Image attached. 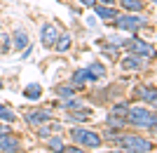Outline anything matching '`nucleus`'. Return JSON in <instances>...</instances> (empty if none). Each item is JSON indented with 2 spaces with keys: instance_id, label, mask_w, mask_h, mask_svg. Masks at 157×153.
Here are the masks:
<instances>
[{
  "instance_id": "25",
  "label": "nucleus",
  "mask_w": 157,
  "mask_h": 153,
  "mask_svg": "<svg viewBox=\"0 0 157 153\" xmlns=\"http://www.w3.org/2000/svg\"><path fill=\"white\" fill-rule=\"evenodd\" d=\"M63 106L66 108H80V101L73 99V97H66V99H63Z\"/></svg>"
},
{
  "instance_id": "17",
  "label": "nucleus",
  "mask_w": 157,
  "mask_h": 153,
  "mask_svg": "<svg viewBox=\"0 0 157 153\" xmlns=\"http://www.w3.org/2000/svg\"><path fill=\"white\" fill-rule=\"evenodd\" d=\"M136 92L143 101H148L150 106H155V87H138Z\"/></svg>"
},
{
  "instance_id": "33",
  "label": "nucleus",
  "mask_w": 157,
  "mask_h": 153,
  "mask_svg": "<svg viewBox=\"0 0 157 153\" xmlns=\"http://www.w3.org/2000/svg\"><path fill=\"white\" fill-rule=\"evenodd\" d=\"M110 153H120V151H110Z\"/></svg>"
},
{
  "instance_id": "4",
  "label": "nucleus",
  "mask_w": 157,
  "mask_h": 153,
  "mask_svg": "<svg viewBox=\"0 0 157 153\" xmlns=\"http://www.w3.org/2000/svg\"><path fill=\"white\" fill-rule=\"evenodd\" d=\"M120 146L124 148L127 153H148L152 148V144L143 137H136V134H124V137H120Z\"/></svg>"
},
{
  "instance_id": "16",
  "label": "nucleus",
  "mask_w": 157,
  "mask_h": 153,
  "mask_svg": "<svg viewBox=\"0 0 157 153\" xmlns=\"http://www.w3.org/2000/svg\"><path fill=\"white\" fill-rule=\"evenodd\" d=\"M24 97H26V99H40V97H42V87L31 83V85L24 87Z\"/></svg>"
},
{
  "instance_id": "20",
  "label": "nucleus",
  "mask_w": 157,
  "mask_h": 153,
  "mask_svg": "<svg viewBox=\"0 0 157 153\" xmlns=\"http://www.w3.org/2000/svg\"><path fill=\"white\" fill-rule=\"evenodd\" d=\"M0 120H5V123H14V120H17V113H14L12 108H7L5 104H0Z\"/></svg>"
},
{
  "instance_id": "24",
  "label": "nucleus",
  "mask_w": 157,
  "mask_h": 153,
  "mask_svg": "<svg viewBox=\"0 0 157 153\" xmlns=\"http://www.w3.org/2000/svg\"><path fill=\"white\" fill-rule=\"evenodd\" d=\"M87 68H89V71H92V73L96 75V78H103V75H105V66H101L98 61H94V64H89V66H87Z\"/></svg>"
},
{
  "instance_id": "10",
  "label": "nucleus",
  "mask_w": 157,
  "mask_h": 153,
  "mask_svg": "<svg viewBox=\"0 0 157 153\" xmlns=\"http://www.w3.org/2000/svg\"><path fill=\"white\" fill-rule=\"evenodd\" d=\"M122 68L124 71H143L145 68V64H143V59L141 57H136V54H127V57H122Z\"/></svg>"
},
{
  "instance_id": "12",
  "label": "nucleus",
  "mask_w": 157,
  "mask_h": 153,
  "mask_svg": "<svg viewBox=\"0 0 157 153\" xmlns=\"http://www.w3.org/2000/svg\"><path fill=\"white\" fill-rule=\"evenodd\" d=\"M10 38H12V47L17 50V52H19V50H24L26 45H31V38H28V33L24 31V28H17Z\"/></svg>"
},
{
  "instance_id": "29",
  "label": "nucleus",
  "mask_w": 157,
  "mask_h": 153,
  "mask_svg": "<svg viewBox=\"0 0 157 153\" xmlns=\"http://www.w3.org/2000/svg\"><path fill=\"white\" fill-rule=\"evenodd\" d=\"M78 2H80L82 7H89V10H92V7L96 5V0H78Z\"/></svg>"
},
{
  "instance_id": "26",
  "label": "nucleus",
  "mask_w": 157,
  "mask_h": 153,
  "mask_svg": "<svg viewBox=\"0 0 157 153\" xmlns=\"http://www.w3.org/2000/svg\"><path fill=\"white\" fill-rule=\"evenodd\" d=\"M103 57H108V59H115L117 57V47H103Z\"/></svg>"
},
{
  "instance_id": "19",
  "label": "nucleus",
  "mask_w": 157,
  "mask_h": 153,
  "mask_svg": "<svg viewBox=\"0 0 157 153\" xmlns=\"http://www.w3.org/2000/svg\"><path fill=\"white\" fill-rule=\"evenodd\" d=\"M12 50V38L5 28H0V52H10Z\"/></svg>"
},
{
  "instance_id": "18",
  "label": "nucleus",
  "mask_w": 157,
  "mask_h": 153,
  "mask_svg": "<svg viewBox=\"0 0 157 153\" xmlns=\"http://www.w3.org/2000/svg\"><path fill=\"white\" fill-rule=\"evenodd\" d=\"M127 111H129V104H115V106L110 108V115H113V118H122V120H124ZM124 123H127V120H124Z\"/></svg>"
},
{
  "instance_id": "14",
  "label": "nucleus",
  "mask_w": 157,
  "mask_h": 153,
  "mask_svg": "<svg viewBox=\"0 0 157 153\" xmlns=\"http://www.w3.org/2000/svg\"><path fill=\"white\" fill-rule=\"evenodd\" d=\"M66 118L71 120V123H87V120L92 118V111H87V108H75L71 113H66Z\"/></svg>"
},
{
  "instance_id": "31",
  "label": "nucleus",
  "mask_w": 157,
  "mask_h": 153,
  "mask_svg": "<svg viewBox=\"0 0 157 153\" xmlns=\"http://www.w3.org/2000/svg\"><path fill=\"white\" fill-rule=\"evenodd\" d=\"M96 2H101V5H115V0H96Z\"/></svg>"
},
{
  "instance_id": "22",
  "label": "nucleus",
  "mask_w": 157,
  "mask_h": 153,
  "mask_svg": "<svg viewBox=\"0 0 157 153\" xmlns=\"http://www.w3.org/2000/svg\"><path fill=\"white\" fill-rule=\"evenodd\" d=\"M73 90H75V85H71V83L68 85H59L56 87V94H59L61 99H66V97H73Z\"/></svg>"
},
{
  "instance_id": "21",
  "label": "nucleus",
  "mask_w": 157,
  "mask_h": 153,
  "mask_svg": "<svg viewBox=\"0 0 157 153\" xmlns=\"http://www.w3.org/2000/svg\"><path fill=\"white\" fill-rule=\"evenodd\" d=\"M49 148H52L54 153H61V148H63V141H61V137L59 134H49Z\"/></svg>"
},
{
  "instance_id": "5",
  "label": "nucleus",
  "mask_w": 157,
  "mask_h": 153,
  "mask_svg": "<svg viewBox=\"0 0 157 153\" xmlns=\"http://www.w3.org/2000/svg\"><path fill=\"white\" fill-rule=\"evenodd\" d=\"M71 139L78 141V144H85V146H89V148H98L101 141H103L96 132L87 130V127H73L71 130Z\"/></svg>"
},
{
  "instance_id": "6",
  "label": "nucleus",
  "mask_w": 157,
  "mask_h": 153,
  "mask_svg": "<svg viewBox=\"0 0 157 153\" xmlns=\"http://www.w3.org/2000/svg\"><path fill=\"white\" fill-rule=\"evenodd\" d=\"M59 33H61L59 26L47 21V24H42V26H40V42H42L45 47H54V42H56Z\"/></svg>"
},
{
  "instance_id": "23",
  "label": "nucleus",
  "mask_w": 157,
  "mask_h": 153,
  "mask_svg": "<svg viewBox=\"0 0 157 153\" xmlns=\"http://www.w3.org/2000/svg\"><path fill=\"white\" fill-rule=\"evenodd\" d=\"M56 134V132H61V125H59V123H54V125H49V127H40V137H49V134Z\"/></svg>"
},
{
  "instance_id": "13",
  "label": "nucleus",
  "mask_w": 157,
  "mask_h": 153,
  "mask_svg": "<svg viewBox=\"0 0 157 153\" xmlns=\"http://www.w3.org/2000/svg\"><path fill=\"white\" fill-rule=\"evenodd\" d=\"M115 2H120V10H122V12H131V14H138V12L145 10L143 0H115Z\"/></svg>"
},
{
  "instance_id": "28",
  "label": "nucleus",
  "mask_w": 157,
  "mask_h": 153,
  "mask_svg": "<svg viewBox=\"0 0 157 153\" xmlns=\"http://www.w3.org/2000/svg\"><path fill=\"white\" fill-rule=\"evenodd\" d=\"M61 153H87V151H80V148H75V146H63Z\"/></svg>"
},
{
  "instance_id": "1",
  "label": "nucleus",
  "mask_w": 157,
  "mask_h": 153,
  "mask_svg": "<svg viewBox=\"0 0 157 153\" xmlns=\"http://www.w3.org/2000/svg\"><path fill=\"white\" fill-rule=\"evenodd\" d=\"M113 24H115V28H120V31H124V33H138L141 28L148 26V19H145L143 14H131V12H120L115 19H113Z\"/></svg>"
},
{
  "instance_id": "11",
  "label": "nucleus",
  "mask_w": 157,
  "mask_h": 153,
  "mask_svg": "<svg viewBox=\"0 0 157 153\" xmlns=\"http://www.w3.org/2000/svg\"><path fill=\"white\" fill-rule=\"evenodd\" d=\"M94 80H98V78L89 71V68H78V71L73 73V78H71V85H85V83H94Z\"/></svg>"
},
{
  "instance_id": "2",
  "label": "nucleus",
  "mask_w": 157,
  "mask_h": 153,
  "mask_svg": "<svg viewBox=\"0 0 157 153\" xmlns=\"http://www.w3.org/2000/svg\"><path fill=\"white\" fill-rule=\"evenodd\" d=\"M124 120L134 127H145V130L155 132V113L148 108H129Z\"/></svg>"
},
{
  "instance_id": "8",
  "label": "nucleus",
  "mask_w": 157,
  "mask_h": 153,
  "mask_svg": "<svg viewBox=\"0 0 157 153\" xmlns=\"http://www.w3.org/2000/svg\"><path fill=\"white\" fill-rule=\"evenodd\" d=\"M0 151L2 153H17L19 151V139L10 132H0Z\"/></svg>"
},
{
  "instance_id": "15",
  "label": "nucleus",
  "mask_w": 157,
  "mask_h": 153,
  "mask_svg": "<svg viewBox=\"0 0 157 153\" xmlns=\"http://www.w3.org/2000/svg\"><path fill=\"white\" fill-rule=\"evenodd\" d=\"M73 45V38L71 33H59V38H56V42H54V50L56 52H68Z\"/></svg>"
},
{
  "instance_id": "30",
  "label": "nucleus",
  "mask_w": 157,
  "mask_h": 153,
  "mask_svg": "<svg viewBox=\"0 0 157 153\" xmlns=\"http://www.w3.org/2000/svg\"><path fill=\"white\" fill-rule=\"evenodd\" d=\"M85 24H87V26H96V19H92V17H87V19H85Z\"/></svg>"
},
{
  "instance_id": "7",
  "label": "nucleus",
  "mask_w": 157,
  "mask_h": 153,
  "mask_svg": "<svg viewBox=\"0 0 157 153\" xmlns=\"http://www.w3.org/2000/svg\"><path fill=\"white\" fill-rule=\"evenodd\" d=\"M92 10H94V14H96L98 19H103V21H113L120 14V10L115 5H101V2H96Z\"/></svg>"
},
{
  "instance_id": "32",
  "label": "nucleus",
  "mask_w": 157,
  "mask_h": 153,
  "mask_svg": "<svg viewBox=\"0 0 157 153\" xmlns=\"http://www.w3.org/2000/svg\"><path fill=\"white\" fill-rule=\"evenodd\" d=\"M0 87H2V78H0Z\"/></svg>"
},
{
  "instance_id": "9",
  "label": "nucleus",
  "mask_w": 157,
  "mask_h": 153,
  "mask_svg": "<svg viewBox=\"0 0 157 153\" xmlns=\"http://www.w3.org/2000/svg\"><path fill=\"white\" fill-rule=\"evenodd\" d=\"M26 120L31 125H42L47 120H52V111H47V108H33V111H26Z\"/></svg>"
},
{
  "instance_id": "3",
  "label": "nucleus",
  "mask_w": 157,
  "mask_h": 153,
  "mask_svg": "<svg viewBox=\"0 0 157 153\" xmlns=\"http://www.w3.org/2000/svg\"><path fill=\"white\" fill-rule=\"evenodd\" d=\"M122 47H127L129 54H136V57H141V59H150L152 54H155V47H152L148 40L136 38V33H134V38H127Z\"/></svg>"
},
{
  "instance_id": "27",
  "label": "nucleus",
  "mask_w": 157,
  "mask_h": 153,
  "mask_svg": "<svg viewBox=\"0 0 157 153\" xmlns=\"http://www.w3.org/2000/svg\"><path fill=\"white\" fill-rule=\"evenodd\" d=\"M108 125H110V127H122V125H124V120H122V118H113V115H108Z\"/></svg>"
}]
</instances>
